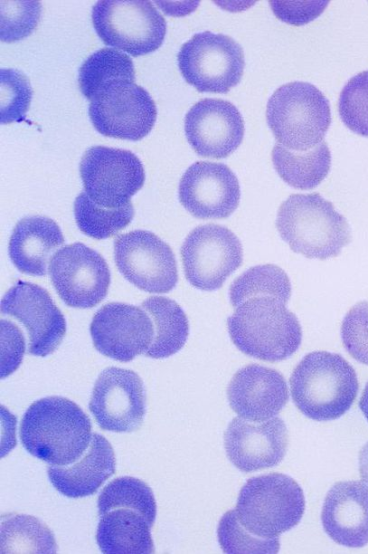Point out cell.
<instances>
[{
  "label": "cell",
  "instance_id": "obj_1",
  "mask_svg": "<svg viewBox=\"0 0 368 554\" xmlns=\"http://www.w3.org/2000/svg\"><path fill=\"white\" fill-rule=\"evenodd\" d=\"M288 299L273 293L247 295L234 304L227 320L233 344L244 354L264 361H280L299 348L302 330L286 307Z\"/></svg>",
  "mask_w": 368,
  "mask_h": 554
},
{
  "label": "cell",
  "instance_id": "obj_2",
  "mask_svg": "<svg viewBox=\"0 0 368 554\" xmlns=\"http://www.w3.org/2000/svg\"><path fill=\"white\" fill-rule=\"evenodd\" d=\"M91 423L82 409L69 398L47 396L33 402L20 425L25 450L52 465H69L89 447Z\"/></svg>",
  "mask_w": 368,
  "mask_h": 554
},
{
  "label": "cell",
  "instance_id": "obj_3",
  "mask_svg": "<svg viewBox=\"0 0 368 554\" xmlns=\"http://www.w3.org/2000/svg\"><path fill=\"white\" fill-rule=\"evenodd\" d=\"M289 385L296 406L316 421L344 415L359 387L354 368L341 355L327 351L307 354L293 370Z\"/></svg>",
  "mask_w": 368,
  "mask_h": 554
},
{
  "label": "cell",
  "instance_id": "obj_4",
  "mask_svg": "<svg viewBox=\"0 0 368 554\" xmlns=\"http://www.w3.org/2000/svg\"><path fill=\"white\" fill-rule=\"evenodd\" d=\"M276 226L291 250L307 258L335 257L352 239L344 216L317 193L289 196L278 210Z\"/></svg>",
  "mask_w": 368,
  "mask_h": 554
},
{
  "label": "cell",
  "instance_id": "obj_5",
  "mask_svg": "<svg viewBox=\"0 0 368 554\" xmlns=\"http://www.w3.org/2000/svg\"><path fill=\"white\" fill-rule=\"evenodd\" d=\"M267 122L277 141L306 151L323 141L331 123L328 100L313 84L292 81L278 88L267 104Z\"/></svg>",
  "mask_w": 368,
  "mask_h": 554
},
{
  "label": "cell",
  "instance_id": "obj_6",
  "mask_svg": "<svg viewBox=\"0 0 368 554\" xmlns=\"http://www.w3.org/2000/svg\"><path fill=\"white\" fill-rule=\"evenodd\" d=\"M235 510L250 533L277 538L299 523L305 511L304 492L294 479L283 473L252 477L241 489Z\"/></svg>",
  "mask_w": 368,
  "mask_h": 554
},
{
  "label": "cell",
  "instance_id": "obj_7",
  "mask_svg": "<svg viewBox=\"0 0 368 554\" xmlns=\"http://www.w3.org/2000/svg\"><path fill=\"white\" fill-rule=\"evenodd\" d=\"M91 20L106 45L135 57L157 50L166 33L164 17L148 1H98L92 7Z\"/></svg>",
  "mask_w": 368,
  "mask_h": 554
},
{
  "label": "cell",
  "instance_id": "obj_8",
  "mask_svg": "<svg viewBox=\"0 0 368 554\" xmlns=\"http://www.w3.org/2000/svg\"><path fill=\"white\" fill-rule=\"evenodd\" d=\"M184 80L200 92L227 93L241 80L244 53L231 37L204 31L184 43L177 54Z\"/></svg>",
  "mask_w": 368,
  "mask_h": 554
},
{
  "label": "cell",
  "instance_id": "obj_9",
  "mask_svg": "<svg viewBox=\"0 0 368 554\" xmlns=\"http://www.w3.org/2000/svg\"><path fill=\"white\" fill-rule=\"evenodd\" d=\"M80 174L87 196L107 208L128 204L146 178L143 164L132 151L105 146L84 152Z\"/></svg>",
  "mask_w": 368,
  "mask_h": 554
},
{
  "label": "cell",
  "instance_id": "obj_10",
  "mask_svg": "<svg viewBox=\"0 0 368 554\" xmlns=\"http://www.w3.org/2000/svg\"><path fill=\"white\" fill-rule=\"evenodd\" d=\"M181 256L184 275L193 287L206 291L220 289L242 263V245L225 226L199 225L185 238Z\"/></svg>",
  "mask_w": 368,
  "mask_h": 554
},
{
  "label": "cell",
  "instance_id": "obj_11",
  "mask_svg": "<svg viewBox=\"0 0 368 554\" xmlns=\"http://www.w3.org/2000/svg\"><path fill=\"white\" fill-rule=\"evenodd\" d=\"M156 114L150 94L135 82L113 84L89 105L90 119L98 132L133 141L142 139L151 131Z\"/></svg>",
  "mask_w": 368,
  "mask_h": 554
},
{
  "label": "cell",
  "instance_id": "obj_12",
  "mask_svg": "<svg viewBox=\"0 0 368 554\" xmlns=\"http://www.w3.org/2000/svg\"><path fill=\"white\" fill-rule=\"evenodd\" d=\"M114 258L122 275L142 291L165 293L177 283V265L171 247L149 231L134 230L118 236Z\"/></svg>",
  "mask_w": 368,
  "mask_h": 554
},
{
  "label": "cell",
  "instance_id": "obj_13",
  "mask_svg": "<svg viewBox=\"0 0 368 554\" xmlns=\"http://www.w3.org/2000/svg\"><path fill=\"white\" fill-rule=\"evenodd\" d=\"M48 270L54 289L70 307L92 308L108 293L110 272L105 259L81 243L56 252Z\"/></svg>",
  "mask_w": 368,
  "mask_h": 554
},
{
  "label": "cell",
  "instance_id": "obj_14",
  "mask_svg": "<svg viewBox=\"0 0 368 554\" xmlns=\"http://www.w3.org/2000/svg\"><path fill=\"white\" fill-rule=\"evenodd\" d=\"M146 393L140 377L130 369L109 367L98 377L89 408L101 429L116 433L137 430L146 415Z\"/></svg>",
  "mask_w": 368,
  "mask_h": 554
},
{
  "label": "cell",
  "instance_id": "obj_15",
  "mask_svg": "<svg viewBox=\"0 0 368 554\" xmlns=\"http://www.w3.org/2000/svg\"><path fill=\"white\" fill-rule=\"evenodd\" d=\"M1 312L15 318L27 330L28 352L46 357L60 346L66 321L48 291L41 286L18 281L4 295Z\"/></svg>",
  "mask_w": 368,
  "mask_h": 554
},
{
  "label": "cell",
  "instance_id": "obj_16",
  "mask_svg": "<svg viewBox=\"0 0 368 554\" xmlns=\"http://www.w3.org/2000/svg\"><path fill=\"white\" fill-rule=\"evenodd\" d=\"M90 330L96 349L121 362L146 353L155 333L146 312L122 302H110L100 308L93 316Z\"/></svg>",
  "mask_w": 368,
  "mask_h": 554
},
{
  "label": "cell",
  "instance_id": "obj_17",
  "mask_svg": "<svg viewBox=\"0 0 368 554\" xmlns=\"http://www.w3.org/2000/svg\"><path fill=\"white\" fill-rule=\"evenodd\" d=\"M180 203L200 219H223L238 207L240 184L235 174L223 163L197 161L182 176Z\"/></svg>",
  "mask_w": 368,
  "mask_h": 554
},
{
  "label": "cell",
  "instance_id": "obj_18",
  "mask_svg": "<svg viewBox=\"0 0 368 554\" xmlns=\"http://www.w3.org/2000/svg\"><path fill=\"white\" fill-rule=\"evenodd\" d=\"M184 132L188 143L199 156L223 158L241 145L244 121L230 101L205 98L187 111Z\"/></svg>",
  "mask_w": 368,
  "mask_h": 554
},
{
  "label": "cell",
  "instance_id": "obj_19",
  "mask_svg": "<svg viewBox=\"0 0 368 554\" xmlns=\"http://www.w3.org/2000/svg\"><path fill=\"white\" fill-rule=\"evenodd\" d=\"M288 446V430L282 419L250 423L234 417L224 433V448L231 463L244 473L278 465Z\"/></svg>",
  "mask_w": 368,
  "mask_h": 554
},
{
  "label": "cell",
  "instance_id": "obj_20",
  "mask_svg": "<svg viewBox=\"0 0 368 554\" xmlns=\"http://www.w3.org/2000/svg\"><path fill=\"white\" fill-rule=\"evenodd\" d=\"M231 409L248 421L275 417L288 400L284 377L273 368L251 364L239 369L227 387Z\"/></svg>",
  "mask_w": 368,
  "mask_h": 554
},
{
  "label": "cell",
  "instance_id": "obj_21",
  "mask_svg": "<svg viewBox=\"0 0 368 554\" xmlns=\"http://www.w3.org/2000/svg\"><path fill=\"white\" fill-rule=\"evenodd\" d=\"M321 521L326 533L339 545L368 544V485L360 481L336 482L325 498Z\"/></svg>",
  "mask_w": 368,
  "mask_h": 554
},
{
  "label": "cell",
  "instance_id": "obj_22",
  "mask_svg": "<svg viewBox=\"0 0 368 554\" xmlns=\"http://www.w3.org/2000/svg\"><path fill=\"white\" fill-rule=\"evenodd\" d=\"M116 460L109 442L93 433L89 447L69 465H48L47 474L53 487L70 498L90 496L115 473Z\"/></svg>",
  "mask_w": 368,
  "mask_h": 554
},
{
  "label": "cell",
  "instance_id": "obj_23",
  "mask_svg": "<svg viewBox=\"0 0 368 554\" xmlns=\"http://www.w3.org/2000/svg\"><path fill=\"white\" fill-rule=\"evenodd\" d=\"M63 244L61 228L52 219L30 215L15 224L9 240L8 253L21 272L44 276L50 258Z\"/></svg>",
  "mask_w": 368,
  "mask_h": 554
},
{
  "label": "cell",
  "instance_id": "obj_24",
  "mask_svg": "<svg viewBox=\"0 0 368 554\" xmlns=\"http://www.w3.org/2000/svg\"><path fill=\"white\" fill-rule=\"evenodd\" d=\"M151 528L141 513L115 508L99 515L96 540L102 553H154Z\"/></svg>",
  "mask_w": 368,
  "mask_h": 554
},
{
  "label": "cell",
  "instance_id": "obj_25",
  "mask_svg": "<svg viewBox=\"0 0 368 554\" xmlns=\"http://www.w3.org/2000/svg\"><path fill=\"white\" fill-rule=\"evenodd\" d=\"M141 307L151 317L155 330L146 356L164 358L178 352L189 333L187 317L182 308L175 301L162 296L147 298Z\"/></svg>",
  "mask_w": 368,
  "mask_h": 554
},
{
  "label": "cell",
  "instance_id": "obj_26",
  "mask_svg": "<svg viewBox=\"0 0 368 554\" xmlns=\"http://www.w3.org/2000/svg\"><path fill=\"white\" fill-rule=\"evenodd\" d=\"M271 157L279 177L292 187L302 190L317 186L331 166L330 150L325 141L306 151L291 150L276 144Z\"/></svg>",
  "mask_w": 368,
  "mask_h": 554
},
{
  "label": "cell",
  "instance_id": "obj_27",
  "mask_svg": "<svg viewBox=\"0 0 368 554\" xmlns=\"http://www.w3.org/2000/svg\"><path fill=\"white\" fill-rule=\"evenodd\" d=\"M79 86L90 101L109 86L135 81L132 59L113 48L104 47L92 53L80 65Z\"/></svg>",
  "mask_w": 368,
  "mask_h": 554
},
{
  "label": "cell",
  "instance_id": "obj_28",
  "mask_svg": "<svg viewBox=\"0 0 368 554\" xmlns=\"http://www.w3.org/2000/svg\"><path fill=\"white\" fill-rule=\"evenodd\" d=\"M52 530L37 518L18 513L1 517V553H56Z\"/></svg>",
  "mask_w": 368,
  "mask_h": 554
},
{
  "label": "cell",
  "instance_id": "obj_29",
  "mask_svg": "<svg viewBox=\"0 0 368 554\" xmlns=\"http://www.w3.org/2000/svg\"><path fill=\"white\" fill-rule=\"evenodd\" d=\"M73 211L79 229L99 240L116 235L134 217L131 202L118 208H107L95 204L85 192L75 198Z\"/></svg>",
  "mask_w": 368,
  "mask_h": 554
},
{
  "label": "cell",
  "instance_id": "obj_30",
  "mask_svg": "<svg viewBox=\"0 0 368 554\" xmlns=\"http://www.w3.org/2000/svg\"><path fill=\"white\" fill-rule=\"evenodd\" d=\"M115 508H126L141 513L153 527L156 503L151 488L143 481L131 477H118L108 483L98 499L99 515Z\"/></svg>",
  "mask_w": 368,
  "mask_h": 554
},
{
  "label": "cell",
  "instance_id": "obj_31",
  "mask_svg": "<svg viewBox=\"0 0 368 554\" xmlns=\"http://www.w3.org/2000/svg\"><path fill=\"white\" fill-rule=\"evenodd\" d=\"M265 292L280 295L289 300L291 284L287 273L274 264L256 265L250 268L231 284V303L253 293Z\"/></svg>",
  "mask_w": 368,
  "mask_h": 554
},
{
  "label": "cell",
  "instance_id": "obj_32",
  "mask_svg": "<svg viewBox=\"0 0 368 554\" xmlns=\"http://www.w3.org/2000/svg\"><path fill=\"white\" fill-rule=\"evenodd\" d=\"M219 544L224 553H277L278 538L264 539L250 533L239 521L236 510L221 518L217 529Z\"/></svg>",
  "mask_w": 368,
  "mask_h": 554
},
{
  "label": "cell",
  "instance_id": "obj_33",
  "mask_svg": "<svg viewBox=\"0 0 368 554\" xmlns=\"http://www.w3.org/2000/svg\"><path fill=\"white\" fill-rule=\"evenodd\" d=\"M338 111L349 129L368 137V71L354 75L344 86L339 96Z\"/></svg>",
  "mask_w": 368,
  "mask_h": 554
},
{
  "label": "cell",
  "instance_id": "obj_34",
  "mask_svg": "<svg viewBox=\"0 0 368 554\" xmlns=\"http://www.w3.org/2000/svg\"><path fill=\"white\" fill-rule=\"evenodd\" d=\"M2 124L21 122L25 119L33 96V90L26 75L15 69L0 71Z\"/></svg>",
  "mask_w": 368,
  "mask_h": 554
},
{
  "label": "cell",
  "instance_id": "obj_35",
  "mask_svg": "<svg viewBox=\"0 0 368 554\" xmlns=\"http://www.w3.org/2000/svg\"><path fill=\"white\" fill-rule=\"evenodd\" d=\"M42 12L38 1H1V40L16 42L36 28Z\"/></svg>",
  "mask_w": 368,
  "mask_h": 554
},
{
  "label": "cell",
  "instance_id": "obj_36",
  "mask_svg": "<svg viewBox=\"0 0 368 554\" xmlns=\"http://www.w3.org/2000/svg\"><path fill=\"white\" fill-rule=\"evenodd\" d=\"M341 338L347 352L368 366V301L353 306L344 316Z\"/></svg>",
  "mask_w": 368,
  "mask_h": 554
},
{
  "label": "cell",
  "instance_id": "obj_37",
  "mask_svg": "<svg viewBox=\"0 0 368 554\" xmlns=\"http://www.w3.org/2000/svg\"><path fill=\"white\" fill-rule=\"evenodd\" d=\"M327 1H269L278 19L290 24L302 25L316 18L325 10Z\"/></svg>",
  "mask_w": 368,
  "mask_h": 554
},
{
  "label": "cell",
  "instance_id": "obj_38",
  "mask_svg": "<svg viewBox=\"0 0 368 554\" xmlns=\"http://www.w3.org/2000/svg\"><path fill=\"white\" fill-rule=\"evenodd\" d=\"M359 473L362 480L368 484V443L359 453Z\"/></svg>",
  "mask_w": 368,
  "mask_h": 554
},
{
  "label": "cell",
  "instance_id": "obj_39",
  "mask_svg": "<svg viewBox=\"0 0 368 554\" xmlns=\"http://www.w3.org/2000/svg\"><path fill=\"white\" fill-rule=\"evenodd\" d=\"M359 407L368 421V382L363 391L362 396L359 401Z\"/></svg>",
  "mask_w": 368,
  "mask_h": 554
}]
</instances>
